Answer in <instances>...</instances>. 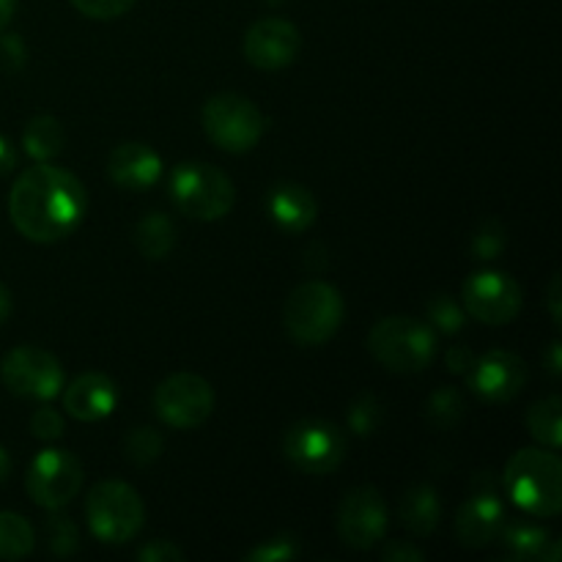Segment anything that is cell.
<instances>
[{"label": "cell", "instance_id": "obj_1", "mask_svg": "<svg viewBox=\"0 0 562 562\" xmlns=\"http://www.w3.org/2000/svg\"><path fill=\"white\" fill-rule=\"evenodd\" d=\"M86 187L75 173L38 162L16 176L9 195V217L14 228L36 245H53L75 234L86 217Z\"/></svg>", "mask_w": 562, "mask_h": 562}, {"label": "cell", "instance_id": "obj_2", "mask_svg": "<svg viewBox=\"0 0 562 562\" xmlns=\"http://www.w3.org/2000/svg\"><path fill=\"white\" fill-rule=\"evenodd\" d=\"M503 483L508 497L525 514L552 519L562 508V464L554 450L525 448L505 464Z\"/></svg>", "mask_w": 562, "mask_h": 562}, {"label": "cell", "instance_id": "obj_3", "mask_svg": "<svg viewBox=\"0 0 562 562\" xmlns=\"http://www.w3.org/2000/svg\"><path fill=\"white\" fill-rule=\"evenodd\" d=\"M368 351L387 371L420 373L437 355V333L423 318L390 316L373 324L368 335Z\"/></svg>", "mask_w": 562, "mask_h": 562}, {"label": "cell", "instance_id": "obj_4", "mask_svg": "<svg viewBox=\"0 0 562 562\" xmlns=\"http://www.w3.org/2000/svg\"><path fill=\"white\" fill-rule=\"evenodd\" d=\"M344 296L324 280L296 285L283 307V324L300 346H324L344 322Z\"/></svg>", "mask_w": 562, "mask_h": 562}, {"label": "cell", "instance_id": "obj_5", "mask_svg": "<svg viewBox=\"0 0 562 562\" xmlns=\"http://www.w3.org/2000/svg\"><path fill=\"white\" fill-rule=\"evenodd\" d=\"M170 198L176 209L198 223L223 220L234 209V181L206 162H184L170 173Z\"/></svg>", "mask_w": 562, "mask_h": 562}, {"label": "cell", "instance_id": "obj_6", "mask_svg": "<svg viewBox=\"0 0 562 562\" xmlns=\"http://www.w3.org/2000/svg\"><path fill=\"white\" fill-rule=\"evenodd\" d=\"M86 521L97 541L119 547L140 532L146 521V505L130 483L104 481L97 483L88 494Z\"/></svg>", "mask_w": 562, "mask_h": 562}, {"label": "cell", "instance_id": "obj_7", "mask_svg": "<svg viewBox=\"0 0 562 562\" xmlns=\"http://www.w3.org/2000/svg\"><path fill=\"white\" fill-rule=\"evenodd\" d=\"M203 130L209 140L231 154H245L258 146L267 130L261 108L241 93H217L203 104Z\"/></svg>", "mask_w": 562, "mask_h": 562}, {"label": "cell", "instance_id": "obj_8", "mask_svg": "<svg viewBox=\"0 0 562 562\" xmlns=\"http://www.w3.org/2000/svg\"><path fill=\"white\" fill-rule=\"evenodd\" d=\"M154 412L159 420L179 431L203 426L214 412V390L198 373H173L154 390Z\"/></svg>", "mask_w": 562, "mask_h": 562}, {"label": "cell", "instance_id": "obj_9", "mask_svg": "<svg viewBox=\"0 0 562 562\" xmlns=\"http://www.w3.org/2000/svg\"><path fill=\"white\" fill-rule=\"evenodd\" d=\"M5 390L27 401H53L64 390V368L58 357L36 346H16L0 362Z\"/></svg>", "mask_w": 562, "mask_h": 562}, {"label": "cell", "instance_id": "obj_10", "mask_svg": "<svg viewBox=\"0 0 562 562\" xmlns=\"http://www.w3.org/2000/svg\"><path fill=\"white\" fill-rule=\"evenodd\" d=\"M283 453L305 475H329L346 456V439L327 420H302L285 431Z\"/></svg>", "mask_w": 562, "mask_h": 562}, {"label": "cell", "instance_id": "obj_11", "mask_svg": "<svg viewBox=\"0 0 562 562\" xmlns=\"http://www.w3.org/2000/svg\"><path fill=\"white\" fill-rule=\"evenodd\" d=\"M82 464L69 450L47 448L31 461L25 475L27 497L44 510H60L80 494Z\"/></svg>", "mask_w": 562, "mask_h": 562}, {"label": "cell", "instance_id": "obj_12", "mask_svg": "<svg viewBox=\"0 0 562 562\" xmlns=\"http://www.w3.org/2000/svg\"><path fill=\"white\" fill-rule=\"evenodd\" d=\"M461 307L467 316L483 324L503 327L510 324L521 311V289L510 274L505 272H477L472 274L461 291Z\"/></svg>", "mask_w": 562, "mask_h": 562}, {"label": "cell", "instance_id": "obj_13", "mask_svg": "<svg viewBox=\"0 0 562 562\" xmlns=\"http://www.w3.org/2000/svg\"><path fill=\"white\" fill-rule=\"evenodd\" d=\"M387 532V503L373 486L351 488L338 508V536L349 549H371Z\"/></svg>", "mask_w": 562, "mask_h": 562}, {"label": "cell", "instance_id": "obj_14", "mask_svg": "<svg viewBox=\"0 0 562 562\" xmlns=\"http://www.w3.org/2000/svg\"><path fill=\"white\" fill-rule=\"evenodd\" d=\"M467 382L488 404H508L525 390L527 366L514 351H486L483 357H475L467 371Z\"/></svg>", "mask_w": 562, "mask_h": 562}, {"label": "cell", "instance_id": "obj_15", "mask_svg": "<svg viewBox=\"0 0 562 562\" xmlns=\"http://www.w3.org/2000/svg\"><path fill=\"white\" fill-rule=\"evenodd\" d=\"M300 31L289 20H280V16L252 22L245 33L247 64L261 71H278L291 66L300 55Z\"/></svg>", "mask_w": 562, "mask_h": 562}, {"label": "cell", "instance_id": "obj_16", "mask_svg": "<svg viewBox=\"0 0 562 562\" xmlns=\"http://www.w3.org/2000/svg\"><path fill=\"white\" fill-rule=\"evenodd\" d=\"M108 176L121 190H151L162 179V159L146 143H121L110 151Z\"/></svg>", "mask_w": 562, "mask_h": 562}, {"label": "cell", "instance_id": "obj_17", "mask_svg": "<svg viewBox=\"0 0 562 562\" xmlns=\"http://www.w3.org/2000/svg\"><path fill=\"white\" fill-rule=\"evenodd\" d=\"M60 393H64L66 415L80 423L104 420L119 406V387L104 373H82Z\"/></svg>", "mask_w": 562, "mask_h": 562}, {"label": "cell", "instance_id": "obj_18", "mask_svg": "<svg viewBox=\"0 0 562 562\" xmlns=\"http://www.w3.org/2000/svg\"><path fill=\"white\" fill-rule=\"evenodd\" d=\"M505 525V505L492 492L475 494L456 514V538L467 549H483L499 536Z\"/></svg>", "mask_w": 562, "mask_h": 562}, {"label": "cell", "instance_id": "obj_19", "mask_svg": "<svg viewBox=\"0 0 562 562\" xmlns=\"http://www.w3.org/2000/svg\"><path fill=\"white\" fill-rule=\"evenodd\" d=\"M269 220L278 225L283 234H305L313 228L318 217V203L307 187L294 184V181H280L267 195Z\"/></svg>", "mask_w": 562, "mask_h": 562}, {"label": "cell", "instance_id": "obj_20", "mask_svg": "<svg viewBox=\"0 0 562 562\" xmlns=\"http://www.w3.org/2000/svg\"><path fill=\"white\" fill-rule=\"evenodd\" d=\"M503 532V543L514 560H543L558 562L562 558V547L558 538L549 536L543 527L530 525V521H519V525H508Z\"/></svg>", "mask_w": 562, "mask_h": 562}, {"label": "cell", "instance_id": "obj_21", "mask_svg": "<svg viewBox=\"0 0 562 562\" xmlns=\"http://www.w3.org/2000/svg\"><path fill=\"white\" fill-rule=\"evenodd\" d=\"M401 519L415 536H431L442 521V503L431 486H412L401 499Z\"/></svg>", "mask_w": 562, "mask_h": 562}, {"label": "cell", "instance_id": "obj_22", "mask_svg": "<svg viewBox=\"0 0 562 562\" xmlns=\"http://www.w3.org/2000/svg\"><path fill=\"white\" fill-rule=\"evenodd\" d=\"M135 245L148 261H162V258H168L176 245V228L168 214H146L135 228Z\"/></svg>", "mask_w": 562, "mask_h": 562}, {"label": "cell", "instance_id": "obj_23", "mask_svg": "<svg viewBox=\"0 0 562 562\" xmlns=\"http://www.w3.org/2000/svg\"><path fill=\"white\" fill-rule=\"evenodd\" d=\"M22 146L31 159L49 162L64 148V126L53 115H36V119L27 121L25 132H22Z\"/></svg>", "mask_w": 562, "mask_h": 562}, {"label": "cell", "instance_id": "obj_24", "mask_svg": "<svg viewBox=\"0 0 562 562\" xmlns=\"http://www.w3.org/2000/svg\"><path fill=\"white\" fill-rule=\"evenodd\" d=\"M527 431L538 445L549 450H558L562 445V401L558 395L538 401L530 412H527Z\"/></svg>", "mask_w": 562, "mask_h": 562}, {"label": "cell", "instance_id": "obj_25", "mask_svg": "<svg viewBox=\"0 0 562 562\" xmlns=\"http://www.w3.org/2000/svg\"><path fill=\"white\" fill-rule=\"evenodd\" d=\"M33 547H36V536L25 516L0 510V558L22 560L33 552Z\"/></svg>", "mask_w": 562, "mask_h": 562}, {"label": "cell", "instance_id": "obj_26", "mask_svg": "<svg viewBox=\"0 0 562 562\" xmlns=\"http://www.w3.org/2000/svg\"><path fill=\"white\" fill-rule=\"evenodd\" d=\"M426 417L431 426L439 428V431H448V428L459 426L461 417H464V398H461L453 387L437 390V393L428 398Z\"/></svg>", "mask_w": 562, "mask_h": 562}, {"label": "cell", "instance_id": "obj_27", "mask_svg": "<svg viewBox=\"0 0 562 562\" xmlns=\"http://www.w3.org/2000/svg\"><path fill=\"white\" fill-rule=\"evenodd\" d=\"M426 316H428V322H431V327L439 329V333H445V335L461 333V329H464V322H467L464 307H461L459 302L448 294L434 296V300L426 305Z\"/></svg>", "mask_w": 562, "mask_h": 562}, {"label": "cell", "instance_id": "obj_28", "mask_svg": "<svg viewBox=\"0 0 562 562\" xmlns=\"http://www.w3.org/2000/svg\"><path fill=\"white\" fill-rule=\"evenodd\" d=\"M162 453V437L154 428H132L124 439V456L135 467L151 464Z\"/></svg>", "mask_w": 562, "mask_h": 562}, {"label": "cell", "instance_id": "obj_29", "mask_svg": "<svg viewBox=\"0 0 562 562\" xmlns=\"http://www.w3.org/2000/svg\"><path fill=\"white\" fill-rule=\"evenodd\" d=\"M505 250V228L497 220H488L472 236V256L477 261H494V258L503 256Z\"/></svg>", "mask_w": 562, "mask_h": 562}, {"label": "cell", "instance_id": "obj_30", "mask_svg": "<svg viewBox=\"0 0 562 562\" xmlns=\"http://www.w3.org/2000/svg\"><path fill=\"white\" fill-rule=\"evenodd\" d=\"M379 423H382V406H379V401L373 395H360L349 409L351 431L360 434V437H368V434L376 431Z\"/></svg>", "mask_w": 562, "mask_h": 562}, {"label": "cell", "instance_id": "obj_31", "mask_svg": "<svg viewBox=\"0 0 562 562\" xmlns=\"http://www.w3.org/2000/svg\"><path fill=\"white\" fill-rule=\"evenodd\" d=\"M44 536H47L49 552L58 554V558H66L77 549V530L66 516H49Z\"/></svg>", "mask_w": 562, "mask_h": 562}, {"label": "cell", "instance_id": "obj_32", "mask_svg": "<svg viewBox=\"0 0 562 562\" xmlns=\"http://www.w3.org/2000/svg\"><path fill=\"white\" fill-rule=\"evenodd\" d=\"M135 3L137 0H71V5H75L82 16L102 22L119 20V16H124Z\"/></svg>", "mask_w": 562, "mask_h": 562}, {"label": "cell", "instance_id": "obj_33", "mask_svg": "<svg viewBox=\"0 0 562 562\" xmlns=\"http://www.w3.org/2000/svg\"><path fill=\"white\" fill-rule=\"evenodd\" d=\"M300 554V547H296L291 538H272V541H263L261 547H256L252 552H247V562H285L294 560Z\"/></svg>", "mask_w": 562, "mask_h": 562}, {"label": "cell", "instance_id": "obj_34", "mask_svg": "<svg viewBox=\"0 0 562 562\" xmlns=\"http://www.w3.org/2000/svg\"><path fill=\"white\" fill-rule=\"evenodd\" d=\"M31 434L42 442H53L64 434V417L53 409V406H42L31 415Z\"/></svg>", "mask_w": 562, "mask_h": 562}, {"label": "cell", "instance_id": "obj_35", "mask_svg": "<svg viewBox=\"0 0 562 562\" xmlns=\"http://www.w3.org/2000/svg\"><path fill=\"white\" fill-rule=\"evenodd\" d=\"M27 60L25 42L16 33L0 31V69L3 71H20Z\"/></svg>", "mask_w": 562, "mask_h": 562}, {"label": "cell", "instance_id": "obj_36", "mask_svg": "<svg viewBox=\"0 0 562 562\" xmlns=\"http://www.w3.org/2000/svg\"><path fill=\"white\" fill-rule=\"evenodd\" d=\"M137 558L143 562H179L184 560V552L170 541H151L137 552Z\"/></svg>", "mask_w": 562, "mask_h": 562}, {"label": "cell", "instance_id": "obj_37", "mask_svg": "<svg viewBox=\"0 0 562 562\" xmlns=\"http://www.w3.org/2000/svg\"><path fill=\"white\" fill-rule=\"evenodd\" d=\"M382 560L384 562H423L426 560V554H423L417 547H412V543L393 541L382 549Z\"/></svg>", "mask_w": 562, "mask_h": 562}, {"label": "cell", "instance_id": "obj_38", "mask_svg": "<svg viewBox=\"0 0 562 562\" xmlns=\"http://www.w3.org/2000/svg\"><path fill=\"white\" fill-rule=\"evenodd\" d=\"M472 362H475V355H472L467 346H453V349L448 351V368L453 373H464L467 376V371L472 368Z\"/></svg>", "mask_w": 562, "mask_h": 562}, {"label": "cell", "instance_id": "obj_39", "mask_svg": "<svg viewBox=\"0 0 562 562\" xmlns=\"http://www.w3.org/2000/svg\"><path fill=\"white\" fill-rule=\"evenodd\" d=\"M16 168V151L11 148V143L0 135V176L11 173Z\"/></svg>", "mask_w": 562, "mask_h": 562}, {"label": "cell", "instance_id": "obj_40", "mask_svg": "<svg viewBox=\"0 0 562 562\" xmlns=\"http://www.w3.org/2000/svg\"><path fill=\"white\" fill-rule=\"evenodd\" d=\"M547 368H549V373H552L554 379H558L560 373H562V368H560V340H554V344L549 346V351H547Z\"/></svg>", "mask_w": 562, "mask_h": 562}, {"label": "cell", "instance_id": "obj_41", "mask_svg": "<svg viewBox=\"0 0 562 562\" xmlns=\"http://www.w3.org/2000/svg\"><path fill=\"white\" fill-rule=\"evenodd\" d=\"M549 307H552V318L560 324V278H554L549 285Z\"/></svg>", "mask_w": 562, "mask_h": 562}, {"label": "cell", "instance_id": "obj_42", "mask_svg": "<svg viewBox=\"0 0 562 562\" xmlns=\"http://www.w3.org/2000/svg\"><path fill=\"white\" fill-rule=\"evenodd\" d=\"M14 11H16V0H0V31L9 25L11 16H14Z\"/></svg>", "mask_w": 562, "mask_h": 562}, {"label": "cell", "instance_id": "obj_43", "mask_svg": "<svg viewBox=\"0 0 562 562\" xmlns=\"http://www.w3.org/2000/svg\"><path fill=\"white\" fill-rule=\"evenodd\" d=\"M9 313H11V294H9V289L0 283V324L9 318Z\"/></svg>", "mask_w": 562, "mask_h": 562}, {"label": "cell", "instance_id": "obj_44", "mask_svg": "<svg viewBox=\"0 0 562 562\" xmlns=\"http://www.w3.org/2000/svg\"><path fill=\"white\" fill-rule=\"evenodd\" d=\"M9 472H11V459H9V453H5L3 445H0V483L9 477Z\"/></svg>", "mask_w": 562, "mask_h": 562}, {"label": "cell", "instance_id": "obj_45", "mask_svg": "<svg viewBox=\"0 0 562 562\" xmlns=\"http://www.w3.org/2000/svg\"><path fill=\"white\" fill-rule=\"evenodd\" d=\"M263 3H267V5H283V3H289V0H263Z\"/></svg>", "mask_w": 562, "mask_h": 562}]
</instances>
